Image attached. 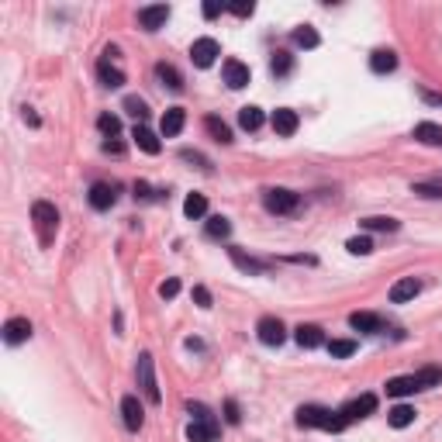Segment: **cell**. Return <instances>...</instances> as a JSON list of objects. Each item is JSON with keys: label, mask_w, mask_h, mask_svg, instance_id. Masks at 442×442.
I'll return each instance as SVG.
<instances>
[{"label": "cell", "mask_w": 442, "mask_h": 442, "mask_svg": "<svg viewBox=\"0 0 442 442\" xmlns=\"http://www.w3.org/2000/svg\"><path fill=\"white\" fill-rule=\"evenodd\" d=\"M436 384H442V366H425V370H418V373H411V377L387 380V394H391V398H408V394L429 391V387H436Z\"/></svg>", "instance_id": "cell-1"}, {"label": "cell", "mask_w": 442, "mask_h": 442, "mask_svg": "<svg viewBox=\"0 0 442 442\" xmlns=\"http://www.w3.org/2000/svg\"><path fill=\"white\" fill-rule=\"evenodd\" d=\"M297 425L301 429H325V432H342L349 422L342 418V411L335 415V411H328L322 404H304V408H297Z\"/></svg>", "instance_id": "cell-2"}, {"label": "cell", "mask_w": 442, "mask_h": 442, "mask_svg": "<svg viewBox=\"0 0 442 442\" xmlns=\"http://www.w3.org/2000/svg\"><path fill=\"white\" fill-rule=\"evenodd\" d=\"M32 221H35V228H39L41 245H48L52 235H56V228H59V211H56V204L35 201L32 204Z\"/></svg>", "instance_id": "cell-3"}, {"label": "cell", "mask_w": 442, "mask_h": 442, "mask_svg": "<svg viewBox=\"0 0 442 442\" xmlns=\"http://www.w3.org/2000/svg\"><path fill=\"white\" fill-rule=\"evenodd\" d=\"M138 387H142V394H145V401L149 404H160V384H156V366H152V356L149 353H142L138 356Z\"/></svg>", "instance_id": "cell-4"}, {"label": "cell", "mask_w": 442, "mask_h": 442, "mask_svg": "<svg viewBox=\"0 0 442 442\" xmlns=\"http://www.w3.org/2000/svg\"><path fill=\"white\" fill-rule=\"evenodd\" d=\"M263 204H266L270 214H294L301 207V197L294 190H287V187H273V190L263 194Z\"/></svg>", "instance_id": "cell-5"}, {"label": "cell", "mask_w": 442, "mask_h": 442, "mask_svg": "<svg viewBox=\"0 0 442 442\" xmlns=\"http://www.w3.org/2000/svg\"><path fill=\"white\" fill-rule=\"evenodd\" d=\"M218 56H221V48H218V41L214 39H197L194 45H190V59H194V66H201V70L214 66Z\"/></svg>", "instance_id": "cell-6"}, {"label": "cell", "mask_w": 442, "mask_h": 442, "mask_svg": "<svg viewBox=\"0 0 442 442\" xmlns=\"http://www.w3.org/2000/svg\"><path fill=\"white\" fill-rule=\"evenodd\" d=\"M121 418H124V429H128V432H138V429L145 425V411H142V404H138L135 394L121 398Z\"/></svg>", "instance_id": "cell-7"}, {"label": "cell", "mask_w": 442, "mask_h": 442, "mask_svg": "<svg viewBox=\"0 0 442 442\" xmlns=\"http://www.w3.org/2000/svg\"><path fill=\"white\" fill-rule=\"evenodd\" d=\"M256 332H259V342H263V346H280L283 339H287V328H283V322H280V318H273V315H266V318L259 322V328H256Z\"/></svg>", "instance_id": "cell-8"}, {"label": "cell", "mask_w": 442, "mask_h": 442, "mask_svg": "<svg viewBox=\"0 0 442 442\" xmlns=\"http://www.w3.org/2000/svg\"><path fill=\"white\" fill-rule=\"evenodd\" d=\"M373 411H377V398H373V394H360V398H353V401L342 408V418H346V422H360V418L373 415Z\"/></svg>", "instance_id": "cell-9"}, {"label": "cell", "mask_w": 442, "mask_h": 442, "mask_svg": "<svg viewBox=\"0 0 442 442\" xmlns=\"http://www.w3.org/2000/svg\"><path fill=\"white\" fill-rule=\"evenodd\" d=\"M166 18H169V7H166V4H152V7H142V11H138V25H142L145 32H160L162 25H166Z\"/></svg>", "instance_id": "cell-10"}, {"label": "cell", "mask_w": 442, "mask_h": 442, "mask_svg": "<svg viewBox=\"0 0 442 442\" xmlns=\"http://www.w3.org/2000/svg\"><path fill=\"white\" fill-rule=\"evenodd\" d=\"M28 339H32V322L28 318H11V322L4 325V342L7 346H21Z\"/></svg>", "instance_id": "cell-11"}, {"label": "cell", "mask_w": 442, "mask_h": 442, "mask_svg": "<svg viewBox=\"0 0 442 442\" xmlns=\"http://www.w3.org/2000/svg\"><path fill=\"white\" fill-rule=\"evenodd\" d=\"M221 73H225V83H228L232 90H242V86H249V66H245V63H239V59H225Z\"/></svg>", "instance_id": "cell-12"}, {"label": "cell", "mask_w": 442, "mask_h": 442, "mask_svg": "<svg viewBox=\"0 0 442 442\" xmlns=\"http://www.w3.org/2000/svg\"><path fill=\"white\" fill-rule=\"evenodd\" d=\"M418 294H422V280H418V277H401V280L391 287V301H394V304L415 301Z\"/></svg>", "instance_id": "cell-13"}, {"label": "cell", "mask_w": 442, "mask_h": 442, "mask_svg": "<svg viewBox=\"0 0 442 442\" xmlns=\"http://www.w3.org/2000/svg\"><path fill=\"white\" fill-rule=\"evenodd\" d=\"M115 201H118V187H115V183H93V187H90V207L108 211Z\"/></svg>", "instance_id": "cell-14"}, {"label": "cell", "mask_w": 442, "mask_h": 442, "mask_svg": "<svg viewBox=\"0 0 442 442\" xmlns=\"http://www.w3.org/2000/svg\"><path fill=\"white\" fill-rule=\"evenodd\" d=\"M294 339H297L301 349H318V346H325V332L318 325H297V328H294Z\"/></svg>", "instance_id": "cell-15"}, {"label": "cell", "mask_w": 442, "mask_h": 442, "mask_svg": "<svg viewBox=\"0 0 442 442\" xmlns=\"http://www.w3.org/2000/svg\"><path fill=\"white\" fill-rule=\"evenodd\" d=\"M297 124H301V121H297V111H290V108H277V111H273V131H277V135H283V138L294 135Z\"/></svg>", "instance_id": "cell-16"}, {"label": "cell", "mask_w": 442, "mask_h": 442, "mask_svg": "<svg viewBox=\"0 0 442 442\" xmlns=\"http://www.w3.org/2000/svg\"><path fill=\"white\" fill-rule=\"evenodd\" d=\"M349 325H353L356 332H366V335L384 332V318H380V315H370V311H356V315H349Z\"/></svg>", "instance_id": "cell-17"}, {"label": "cell", "mask_w": 442, "mask_h": 442, "mask_svg": "<svg viewBox=\"0 0 442 442\" xmlns=\"http://www.w3.org/2000/svg\"><path fill=\"white\" fill-rule=\"evenodd\" d=\"M183 124H187V111H183V108H169V111L162 115V135L173 138V135L183 131Z\"/></svg>", "instance_id": "cell-18"}, {"label": "cell", "mask_w": 442, "mask_h": 442, "mask_svg": "<svg viewBox=\"0 0 442 442\" xmlns=\"http://www.w3.org/2000/svg\"><path fill=\"white\" fill-rule=\"evenodd\" d=\"M370 70H373V73H394V70H398V56H394L391 48H377V52L370 56Z\"/></svg>", "instance_id": "cell-19"}, {"label": "cell", "mask_w": 442, "mask_h": 442, "mask_svg": "<svg viewBox=\"0 0 442 442\" xmlns=\"http://www.w3.org/2000/svg\"><path fill=\"white\" fill-rule=\"evenodd\" d=\"M187 439L190 442H214L218 439V422H190Z\"/></svg>", "instance_id": "cell-20"}, {"label": "cell", "mask_w": 442, "mask_h": 442, "mask_svg": "<svg viewBox=\"0 0 442 442\" xmlns=\"http://www.w3.org/2000/svg\"><path fill=\"white\" fill-rule=\"evenodd\" d=\"M131 138H135V145H138L142 152H149V156H156V152H160V138H156V135H152L145 124H135Z\"/></svg>", "instance_id": "cell-21"}, {"label": "cell", "mask_w": 442, "mask_h": 442, "mask_svg": "<svg viewBox=\"0 0 442 442\" xmlns=\"http://www.w3.org/2000/svg\"><path fill=\"white\" fill-rule=\"evenodd\" d=\"M228 256H232V263L239 266L242 273H252V277H259V273L266 270V266H263L259 259H252V256H245V252H242V249H235V245L228 249Z\"/></svg>", "instance_id": "cell-22"}, {"label": "cell", "mask_w": 442, "mask_h": 442, "mask_svg": "<svg viewBox=\"0 0 442 442\" xmlns=\"http://www.w3.org/2000/svg\"><path fill=\"white\" fill-rule=\"evenodd\" d=\"M204 232H207V239H228L232 235V221L225 214H214V218H207Z\"/></svg>", "instance_id": "cell-23"}, {"label": "cell", "mask_w": 442, "mask_h": 442, "mask_svg": "<svg viewBox=\"0 0 442 442\" xmlns=\"http://www.w3.org/2000/svg\"><path fill=\"white\" fill-rule=\"evenodd\" d=\"M415 138L425 145H442V128L432 121H422V124H415Z\"/></svg>", "instance_id": "cell-24"}, {"label": "cell", "mask_w": 442, "mask_h": 442, "mask_svg": "<svg viewBox=\"0 0 442 442\" xmlns=\"http://www.w3.org/2000/svg\"><path fill=\"white\" fill-rule=\"evenodd\" d=\"M204 128H207V131H211L221 145H228V142H232V128L218 118V115H207V118H204Z\"/></svg>", "instance_id": "cell-25"}, {"label": "cell", "mask_w": 442, "mask_h": 442, "mask_svg": "<svg viewBox=\"0 0 442 442\" xmlns=\"http://www.w3.org/2000/svg\"><path fill=\"white\" fill-rule=\"evenodd\" d=\"M97 73H100V83H104V86H121V83H124V73H121L118 66H111V59H108V56L100 59Z\"/></svg>", "instance_id": "cell-26"}, {"label": "cell", "mask_w": 442, "mask_h": 442, "mask_svg": "<svg viewBox=\"0 0 442 442\" xmlns=\"http://www.w3.org/2000/svg\"><path fill=\"white\" fill-rule=\"evenodd\" d=\"M387 422H391L394 429H408V425L415 422V408H408V404H398V408H391V411H387Z\"/></svg>", "instance_id": "cell-27"}, {"label": "cell", "mask_w": 442, "mask_h": 442, "mask_svg": "<svg viewBox=\"0 0 442 442\" xmlns=\"http://www.w3.org/2000/svg\"><path fill=\"white\" fill-rule=\"evenodd\" d=\"M183 214H187L190 221L204 218V214H207V197H204V194H190V197L183 201Z\"/></svg>", "instance_id": "cell-28"}, {"label": "cell", "mask_w": 442, "mask_h": 442, "mask_svg": "<svg viewBox=\"0 0 442 442\" xmlns=\"http://www.w3.org/2000/svg\"><path fill=\"white\" fill-rule=\"evenodd\" d=\"M360 225L366 232H398V228H401L398 218H363Z\"/></svg>", "instance_id": "cell-29"}, {"label": "cell", "mask_w": 442, "mask_h": 442, "mask_svg": "<svg viewBox=\"0 0 442 442\" xmlns=\"http://www.w3.org/2000/svg\"><path fill=\"white\" fill-rule=\"evenodd\" d=\"M318 32L311 28V25H301V28H294V45H301V48H318Z\"/></svg>", "instance_id": "cell-30"}, {"label": "cell", "mask_w": 442, "mask_h": 442, "mask_svg": "<svg viewBox=\"0 0 442 442\" xmlns=\"http://www.w3.org/2000/svg\"><path fill=\"white\" fill-rule=\"evenodd\" d=\"M239 124L245 131H259V128H263V111H259V108H242Z\"/></svg>", "instance_id": "cell-31"}, {"label": "cell", "mask_w": 442, "mask_h": 442, "mask_svg": "<svg viewBox=\"0 0 442 442\" xmlns=\"http://www.w3.org/2000/svg\"><path fill=\"white\" fill-rule=\"evenodd\" d=\"M328 353H332V360H346V356L356 353V342H353V339H332V342H328Z\"/></svg>", "instance_id": "cell-32"}, {"label": "cell", "mask_w": 442, "mask_h": 442, "mask_svg": "<svg viewBox=\"0 0 442 442\" xmlns=\"http://www.w3.org/2000/svg\"><path fill=\"white\" fill-rule=\"evenodd\" d=\"M156 77H160V80L166 83L169 90H183V80H180V73H176V70H173L169 63H160V66H156Z\"/></svg>", "instance_id": "cell-33"}, {"label": "cell", "mask_w": 442, "mask_h": 442, "mask_svg": "<svg viewBox=\"0 0 442 442\" xmlns=\"http://www.w3.org/2000/svg\"><path fill=\"white\" fill-rule=\"evenodd\" d=\"M270 70H273V77H287V73L294 70V56H290V52H273Z\"/></svg>", "instance_id": "cell-34"}, {"label": "cell", "mask_w": 442, "mask_h": 442, "mask_svg": "<svg viewBox=\"0 0 442 442\" xmlns=\"http://www.w3.org/2000/svg\"><path fill=\"white\" fill-rule=\"evenodd\" d=\"M124 111H128L131 118H138V121L149 118V104H145L142 97H124Z\"/></svg>", "instance_id": "cell-35"}, {"label": "cell", "mask_w": 442, "mask_h": 442, "mask_svg": "<svg viewBox=\"0 0 442 442\" xmlns=\"http://www.w3.org/2000/svg\"><path fill=\"white\" fill-rule=\"evenodd\" d=\"M346 249H349L353 256H370V252H373V239H370V235H356V239L346 242Z\"/></svg>", "instance_id": "cell-36"}, {"label": "cell", "mask_w": 442, "mask_h": 442, "mask_svg": "<svg viewBox=\"0 0 442 442\" xmlns=\"http://www.w3.org/2000/svg\"><path fill=\"white\" fill-rule=\"evenodd\" d=\"M97 128H100L104 135H118V131H121V121L115 118V115H100V118H97Z\"/></svg>", "instance_id": "cell-37"}, {"label": "cell", "mask_w": 442, "mask_h": 442, "mask_svg": "<svg viewBox=\"0 0 442 442\" xmlns=\"http://www.w3.org/2000/svg\"><path fill=\"white\" fill-rule=\"evenodd\" d=\"M411 194H422V197H442V183H411Z\"/></svg>", "instance_id": "cell-38"}, {"label": "cell", "mask_w": 442, "mask_h": 442, "mask_svg": "<svg viewBox=\"0 0 442 442\" xmlns=\"http://www.w3.org/2000/svg\"><path fill=\"white\" fill-rule=\"evenodd\" d=\"M187 411L194 415V422H214V415H211L204 404H197V401H187Z\"/></svg>", "instance_id": "cell-39"}, {"label": "cell", "mask_w": 442, "mask_h": 442, "mask_svg": "<svg viewBox=\"0 0 442 442\" xmlns=\"http://www.w3.org/2000/svg\"><path fill=\"white\" fill-rule=\"evenodd\" d=\"M176 294H180V280H176V277H169V280H162V283H160V297L173 301Z\"/></svg>", "instance_id": "cell-40"}, {"label": "cell", "mask_w": 442, "mask_h": 442, "mask_svg": "<svg viewBox=\"0 0 442 442\" xmlns=\"http://www.w3.org/2000/svg\"><path fill=\"white\" fill-rule=\"evenodd\" d=\"M228 11H232L235 18H249V14L256 11V4H252V0H239V4H228Z\"/></svg>", "instance_id": "cell-41"}, {"label": "cell", "mask_w": 442, "mask_h": 442, "mask_svg": "<svg viewBox=\"0 0 442 442\" xmlns=\"http://www.w3.org/2000/svg\"><path fill=\"white\" fill-rule=\"evenodd\" d=\"M180 156H183V160H187V162H197V166H201V169H211V162L204 160L201 152H194V149H183V152H180Z\"/></svg>", "instance_id": "cell-42"}, {"label": "cell", "mask_w": 442, "mask_h": 442, "mask_svg": "<svg viewBox=\"0 0 442 442\" xmlns=\"http://www.w3.org/2000/svg\"><path fill=\"white\" fill-rule=\"evenodd\" d=\"M225 418H228L232 425H239L242 422V411H239V404L235 401H225Z\"/></svg>", "instance_id": "cell-43"}, {"label": "cell", "mask_w": 442, "mask_h": 442, "mask_svg": "<svg viewBox=\"0 0 442 442\" xmlns=\"http://www.w3.org/2000/svg\"><path fill=\"white\" fill-rule=\"evenodd\" d=\"M194 301H197L201 308H211V290H207V287H194Z\"/></svg>", "instance_id": "cell-44"}, {"label": "cell", "mask_w": 442, "mask_h": 442, "mask_svg": "<svg viewBox=\"0 0 442 442\" xmlns=\"http://www.w3.org/2000/svg\"><path fill=\"white\" fill-rule=\"evenodd\" d=\"M221 11H225V7H221L218 0H207V4H204V18H218Z\"/></svg>", "instance_id": "cell-45"}, {"label": "cell", "mask_w": 442, "mask_h": 442, "mask_svg": "<svg viewBox=\"0 0 442 442\" xmlns=\"http://www.w3.org/2000/svg\"><path fill=\"white\" fill-rule=\"evenodd\" d=\"M149 197H152L149 183H142V180H138V183H135V201H149Z\"/></svg>", "instance_id": "cell-46"}, {"label": "cell", "mask_w": 442, "mask_h": 442, "mask_svg": "<svg viewBox=\"0 0 442 442\" xmlns=\"http://www.w3.org/2000/svg\"><path fill=\"white\" fill-rule=\"evenodd\" d=\"M422 97H425V104H432V108H442V93H436V90H422Z\"/></svg>", "instance_id": "cell-47"}]
</instances>
